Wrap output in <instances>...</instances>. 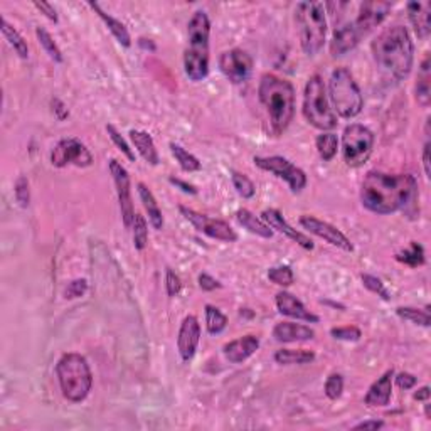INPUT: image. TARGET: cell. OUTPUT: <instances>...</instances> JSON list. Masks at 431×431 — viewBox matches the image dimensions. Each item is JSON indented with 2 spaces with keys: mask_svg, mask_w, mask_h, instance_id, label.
Wrapping results in <instances>:
<instances>
[{
  "mask_svg": "<svg viewBox=\"0 0 431 431\" xmlns=\"http://www.w3.org/2000/svg\"><path fill=\"white\" fill-rule=\"evenodd\" d=\"M362 283H364V287L367 288L369 292H372V293H376V295H379L381 299L383 300H386L388 301L389 299H391V295H389V292L386 290V287H384V283L381 282L379 278L377 277H374V275H364L362 273Z\"/></svg>",
  "mask_w": 431,
  "mask_h": 431,
  "instance_id": "7bdbcfd3",
  "label": "cell"
},
{
  "mask_svg": "<svg viewBox=\"0 0 431 431\" xmlns=\"http://www.w3.org/2000/svg\"><path fill=\"white\" fill-rule=\"evenodd\" d=\"M34 7L38 8V11L41 12V14L46 16L49 21H52V22H57V21H59V17H57L56 8L52 7L51 4H47V2H34Z\"/></svg>",
  "mask_w": 431,
  "mask_h": 431,
  "instance_id": "f907efd6",
  "label": "cell"
},
{
  "mask_svg": "<svg viewBox=\"0 0 431 431\" xmlns=\"http://www.w3.org/2000/svg\"><path fill=\"white\" fill-rule=\"evenodd\" d=\"M199 287H201L204 292H214L223 285H221V283L217 282L214 277H211L209 273H201L199 275Z\"/></svg>",
  "mask_w": 431,
  "mask_h": 431,
  "instance_id": "c3c4849f",
  "label": "cell"
},
{
  "mask_svg": "<svg viewBox=\"0 0 431 431\" xmlns=\"http://www.w3.org/2000/svg\"><path fill=\"white\" fill-rule=\"evenodd\" d=\"M133 229V246L135 250H145L146 244H149V224H146L145 217L142 214H135L132 224Z\"/></svg>",
  "mask_w": 431,
  "mask_h": 431,
  "instance_id": "74e56055",
  "label": "cell"
},
{
  "mask_svg": "<svg viewBox=\"0 0 431 431\" xmlns=\"http://www.w3.org/2000/svg\"><path fill=\"white\" fill-rule=\"evenodd\" d=\"M268 280L278 287H290L295 282V275H293V270L288 265L273 266V268L268 270Z\"/></svg>",
  "mask_w": 431,
  "mask_h": 431,
  "instance_id": "ab89813d",
  "label": "cell"
},
{
  "mask_svg": "<svg viewBox=\"0 0 431 431\" xmlns=\"http://www.w3.org/2000/svg\"><path fill=\"white\" fill-rule=\"evenodd\" d=\"M231 180H233V185L234 189H236V192L241 195L243 199H251L253 195H255L256 188L248 176L241 174V172L231 171Z\"/></svg>",
  "mask_w": 431,
  "mask_h": 431,
  "instance_id": "f35d334b",
  "label": "cell"
},
{
  "mask_svg": "<svg viewBox=\"0 0 431 431\" xmlns=\"http://www.w3.org/2000/svg\"><path fill=\"white\" fill-rule=\"evenodd\" d=\"M139 44H140V46L144 47V49H150V51H155V49H157V47H155V44H154L152 39L140 38V39H139Z\"/></svg>",
  "mask_w": 431,
  "mask_h": 431,
  "instance_id": "6f0895ef",
  "label": "cell"
},
{
  "mask_svg": "<svg viewBox=\"0 0 431 431\" xmlns=\"http://www.w3.org/2000/svg\"><path fill=\"white\" fill-rule=\"evenodd\" d=\"M396 314L399 317L408 320V322L416 323V326L421 327H430L431 326V318H430V312H428V306H426L425 310L420 309H413V306H398Z\"/></svg>",
  "mask_w": 431,
  "mask_h": 431,
  "instance_id": "8d00e7d4",
  "label": "cell"
},
{
  "mask_svg": "<svg viewBox=\"0 0 431 431\" xmlns=\"http://www.w3.org/2000/svg\"><path fill=\"white\" fill-rule=\"evenodd\" d=\"M88 290V282L84 278H78V280H73V282L69 283L68 288H66L64 295L66 299L73 300V299H79V297H83L84 293H86Z\"/></svg>",
  "mask_w": 431,
  "mask_h": 431,
  "instance_id": "bcb514c9",
  "label": "cell"
},
{
  "mask_svg": "<svg viewBox=\"0 0 431 431\" xmlns=\"http://www.w3.org/2000/svg\"><path fill=\"white\" fill-rule=\"evenodd\" d=\"M361 202L367 211L381 216L410 212V207H416L418 202V182L411 174L371 171L362 180Z\"/></svg>",
  "mask_w": 431,
  "mask_h": 431,
  "instance_id": "6da1fadb",
  "label": "cell"
},
{
  "mask_svg": "<svg viewBox=\"0 0 431 431\" xmlns=\"http://www.w3.org/2000/svg\"><path fill=\"white\" fill-rule=\"evenodd\" d=\"M171 152H172V155H174V159L177 160V162H179L182 171H185V172L201 171L202 163L199 162L197 157H194L192 154H189L184 146H180L179 144H174V142H172Z\"/></svg>",
  "mask_w": 431,
  "mask_h": 431,
  "instance_id": "836d02e7",
  "label": "cell"
},
{
  "mask_svg": "<svg viewBox=\"0 0 431 431\" xmlns=\"http://www.w3.org/2000/svg\"><path fill=\"white\" fill-rule=\"evenodd\" d=\"M51 163L57 168L68 166L86 168L93 166V154L81 140L69 137L57 142L51 154Z\"/></svg>",
  "mask_w": 431,
  "mask_h": 431,
  "instance_id": "8fae6325",
  "label": "cell"
},
{
  "mask_svg": "<svg viewBox=\"0 0 431 431\" xmlns=\"http://www.w3.org/2000/svg\"><path fill=\"white\" fill-rule=\"evenodd\" d=\"M393 377L394 369H389L383 376L377 377V381H374L371 388H369L366 398H364V403L371 408L388 406L391 394H393Z\"/></svg>",
  "mask_w": 431,
  "mask_h": 431,
  "instance_id": "ffe728a7",
  "label": "cell"
},
{
  "mask_svg": "<svg viewBox=\"0 0 431 431\" xmlns=\"http://www.w3.org/2000/svg\"><path fill=\"white\" fill-rule=\"evenodd\" d=\"M258 96L268 113L275 135H282L295 117V88L285 78L266 73L260 79Z\"/></svg>",
  "mask_w": 431,
  "mask_h": 431,
  "instance_id": "3957f363",
  "label": "cell"
},
{
  "mask_svg": "<svg viewBox=\"0 0 431 431\" xmlns=\"http://www.w3.org/2000/svg\"><path fill=\"white\" fill-rule=\"evenodd\" d=\"M315 146H317L320 159H322L323 162H331L337 155V150H339V139H337L335 133L322 132L317 139H315Z\"/></svg>",
  "mask_w": 431,
  "mask_h": 431,
  "instance_id": "1f68e13d",
  "label": "cell"
},
{
  "mask_svg": "<svg viewBox=\"0 0 431 431\" xmlns=\"http://www.w3.org/2000/svg\"><path fill=\"white\" fill-rule=\"evenodd\" d=\"M35 35H38V41L42 46L44 51H46V54L51 57L54 63H63V52H61L59 46H57L54 39H52V35L44 28L35 29Z\"/></svg>",
  "mask_w": 431,
  "mask_h": 431,
  "instance_id": "d590c367",
  "label": "cell"
},
{
  "mask_svg": "<svg viewBox=\"0 0 431 431\" xmlns=\"http://www.w3.org/2000/svg\"><path fill=\"white\" fill-rule=\"evenodd\" d=\"M206 327L211 335H217L228 327V317L214 305H206Z\"/></svg>",
  "mask_w": 431,
  "mask_h": 431,
  "instance_id": "e575fe53",
  "label": "cell"
},
{
  "mask_svg": "<svg viewBox=\"0 0 431 431\" xmlns=\"http://www.w3.org/2000/svg\"><path fill=\"white\" fill-rule=\"evenodd\" d=\"M323 391H326V396L332 401L339 399L342 396V391H344V376L342 374H331L327 377L326 386H323Z\"/></svg>",
  "mask_w": 431,
  "mask_h": 431,
  "instance_id": "b9f144b4",
  "label": "cell"
},
{
  "mask_svg": "<svg viewBox=\"0 0 431 431\" xmlns=\"http://www.w3.org/2000/svg\"><path fill=\"white\" fill-rule=\"evenodd\" d=\"M372 56L386 81L399 83L410 76L415 63V44L404 25H393L372 41Z\"/></svg>",
  "mask_w": 431,
  "mask_h": 431,
  "instance_id": "7a4b0ae2",
  "label": "cell"
},
{
  "mask_svg": "<svg viewBox=\"0 0 431 431\" xmlns=\"http://www.w3.org/2000/svg\"><path fill=\"white\" fill-rule=\"evenodd\" d=\"M56 376L63 396L69 403H83L93 388L90 364L81 354L68 352L56 364Z\"/></svg>",
  "mask_w": 431,
  "mask_h": 431,
  "instance_id": "5b68a950",
  "label": "cell"
},
{
  "mask_svg": "<svg viewBox=\"0 0 431 431\" xmlns=\"http://www.w3.org/2000/svg\"><path fill=\"white\" fill-rule=\"evenodd\" d=\"M415 96H416L418 105L423 106V108H428L430 101H431V63H430L428 52H426L425 59L421 61L420 71H418Z\"/></svg>",
  "mask_w": 431,
  "mask_h": 431,
  "instance_id": "d4e9b609",
  "label": "cell"
},
{
  "mask_svg": "<svg viewBox=\"0 0 431 431\" xmlns=\"http://www.w3.org/2000/svg\"><path fill=\"white\" fill-rule=\"evenodd\" d=\"M209 35L211 22L204 11L194 12L188 24V47L184 51V69L190 81L197 83L209 74Z\"/></svg>",
  "mask_w": 431,
  "mask_h": 431,
  "instance_id": "277c9868",
  "label": "cell"
},
{
  "mask_svg": "<svg viewBox=\"0 0 431 431\" xmlns=\"http://www.w3.org/2000/svg\"><path fill=\"white\" fill-rule=\"evenodd\" d=\"M14 194L17 202H19L21 207H28L30 202V189H29V180L25 176H21L19 179L16 180L14 185Z\"/></svg>",
  "mask_w": 431,
  "mask_h": 431,
  "instance_id": "f6af8a7d",
  "label": "cell"
},
{
  "mask_svg": "<svg viewBox=\"0 0 431 431\" xmlns=\"http://www.w3.org/2000/svg\"><path fill=\"white\" fill-rule=\"evenodd\" d=\"M300 224H301V228H305L306 231H309V233L315 234V236L323 239V241L332 244V246L340 248V250H344V251H352L354 250L350 239L345 236V234L342 233L340 229H337L335 226L326 223V221L317 219L315 216L305 214V216L300 217Z\"/></svg>",
  "mask_w": 431,
  "mask_h": 431,
  "instance_id": "9a60e30c",
  "label": "cell"
},
{
  "mask_svg": "<svg viewBox=\"0 0 431 431\" xmlns=\"http://www.w3.org/2000/svg\"><path fill=\"white\" fill-rule=\"evenodd\" d=\"M396 260L399 263L408 265L410 268H418V266H423L426 258H425V248L421 246L420 243L413 241L410 244V248L406 250L396 253Z\"/></svg>",
  "mask_w": 431,
  "mask_h": 431,
  "instance_id": "d6a6232c",
  "label": "cell"
},
{
  "mask_svg": "<svg viewBox=\"0 0 431 431\" xmlns=\"http://www.w3.org/2000/svg\"><path fill=\"white\" fill-rule=\"evenodd\" d=\"M130 140L135 145V149L139 150V154L142 155V159L145 162H149L150 166H159L160 157L157 152V146H155V142L152 139L150 133H146L144 130H130Z\"/></svg>",
  "mask_w": 431,
  "mask_h": 431,
  "instance_id": "484cf974",
  "label": "cell"
},
{
  "mask_svg": "<svg viewBox=\"0 0 431 431\" xmlns=\"http://www.w3.org/2000/svg\"><path fill=\"white\" fill-rule=\"evenodd\" d=\"M374 133L361 123L347 125L342 135V155L349 167H361L371 157L374 149Z\"/></svg>",
  "mask_w": 431,
  "mask_h": 431,
  "instance_id": "9c48e42d",
  "label": "cell"
},
{
  "mask_svg": "<svg viewBox=\"0 0 431 431\" xmlns=\"http://www.w3.org/2000/svg\"><path fill=\"white\" fill-rule=\"evenodd\" d=\"M166 288H167V295L171 297V299H174V297L179 295V292L182 288L179 275H177L174 270H171V268H167V273H166Z\"/></svg>",
  "mask_w": 431,
  "mask_h": 431,
  "instance_id": "7dc6e473",
  "label": "cell"
},
{
  "mask_svg": "<svg viewBox=\"0 0 431 431\" xmlns=\"http://www.w3.org/2000/svg\"><path fill=\"white\" fill-rule=\"evenodd\" d=\"M275 301H277V309L278 312L285 317L301 320V322H309V323H318L320 317L310 312L306 306L301 304V301L297 299L295 295H292L290 292H280L275 297Z\"/></svg>",
  "mask_w": 431,
  "mask_h": 431,
  "instance_id": "d6986e66",
  "label": "cell"
},
{
  "mask_svg": "<svg viewBox=\"0 0 431 431\" xmlns=\"http://www.w3.org/2000/svg\"><path fill=\"white\" fill-rule=\"evenodd\" d=\"M423 167H425V174L426 177H430V139H426L425 146H423Z\"/></svg>",
  "mask_w": 431,
  "mask_h": 431,
  "instance_id": "11a10c76",
  "label": "cell"
},
{
  "mask_svg": "<svg viewBox=\"0 0 431 431\" xmlns=\"http://www.w3.org/2000/svg\"><path fill=\"white\" fill-rule=\"evenodd\" d=\"M106 133H108L110 139H112L113 144L118 146L120 152H122L123 155H125V157H127L128 160H130V162H135V154H133L132 146L128 145V142L122 137V133H120L113 125H106Z\"/></svg>",
  "mask_w": 431,
  "mask_h": 431,
  "instance_id": "60d3db41",
  "label": "cell"
},
{
  "mask_svg": "<svg viewBox=\"0 0 431 431\" xmlns=\"http://www.w3.org/2000/svg\"><path fill=\"white\" fill-rule=\"evenodd\" d=\"M301 49L306 56H315L326 44L327 17L322 2H300L295 8Z\"/></svg>",
  "mask_w": 431,
  "mask_h": 431,
  "instance_id": "8992f818",
  "label": "cell"
},
{
  "mask_svg": "<svg viewBox=\"0 0 431 431\" xmlns=\"http://www.w3.org/2000/svg\"><path fill=\"white\" fill-rule=\"evenodd\" d=\"M328 100L342 118H355L362 112L364 98L347 68H337L328 81Z\"/></svg>",
  "mask_w": 431,
  "mask_h": 431,
  "instance_id": "ba28073f",
  "label": "cell"
},
{
  "mask_svg": "<svg viewBox=\"0 0 431 431\" xmlns=\"http://www.w3.org/2000/svg\"><path fill=\"white\" fill-rule=\"evenodd\" d=\"M2 34L4 38L7 39V42L14 47V51L19 54V57H22V59H28L29 57L28 41L22 38L19 30H17L7 19H2Z\"/></svg>",
  "mask_w": 431,
  "mask_h": 431,
  "instance_id": "4dcf8cb0",
  "label": "cell"
},
{
  "mask_svg": "<svg viewBox=\"0 0 431 431\" xmlns=\"http://www.w3.org/2000/svg\"><path fill=\"white\" fill-rule=\"evenodd\" d=\"M275 340L283 342V344H290V342H305L312 340L315 337L314 328L304 326V323L297 322H280L273 328Z\"/></svg>",
  "mask_w": 431,
  "mask_h": 431,
  "instance_id": "603a6c76",
  "label": "cell"
},
{
  "mask_svg": "<svg viewBox=\"0 0 431 431\" xmlns=\"http://www.w3.org/2000/svg\"><path fill=\"white\" fill-rule=\"evenodd\" d=\"M110 174L113 177L115 188H117L120 212H122L123 226L127 229H132L133 219H135V207H133L132 201V182L130 176H128L127 168L118 162L117 159L110 160Z\"/></svg>",
  "mask_w": 431,
  "mask_h": 431,
  "instance_id": "4fadbf2b",
  "label": "cell"
},
{
  "mask_svg": "<svg viewBox=\"0 0 431 431\" xmlns=\"http://www.w3.org/2000/svg\"><path fill=\"white\" fill-rule=\"evenodd\" d=\"M415 33L420 39H426L431 30V4L430 2H410L406 6Z\"/></svg>",
  "mask_w": 431,
  "mask_h": 431,
  "instance_id": "cb8c5ba5",
  "label": "cell"
},
{
  "mask_svg": "<svg viewBox=\"0 0 431 431\" xmlns=\"http://www.w3.org/2000/svg\"><path fill=\"white\" fill-rule=\"evenodd\" d=\"M256 167L261 171L270 172V174L277 176L278 179H283L290 185L293 194H299L306 188V174L290 160L280 155H272V157H255L253 159Z\"/></svg>",
  "mask_w": 431,
  "mask_h": 431,
  "instance_id": "30bf717a",
  "label": "cell"
},
{
  "mask_svg": "<svg viewBox=\"0 0 431 431\" xmlns=\"http://www.w3.org/2000/svg\"><path fill=\"white\" fill-rule=\"evenodd\" d=\"M88 6H90L93 8V11L96 12L98 16H100V19L105 22V25H106V28H108L110 33L113 34V38L117 39V41L120 44H122L123 47H130L132 46V35H130V33H128V29L125 28V24H123V22H120L118 19H115L113 16L106 14L103 8L100 7V4L90 2V4H88Z\"/></svg>",
  "mask_w": 431,
  "mask_h": 431,
  "instance_id": "4316f807",
  "label": "cell"
},
{
  "mask_svg": "<svg viewBox=\"0 0 431 431\" xmlns=\"http://www.w3.org/2000/svg\"><path fill=\"white\" fill-rule=\"evenodd\" d=\"M137 189H139V195H140L142 204H144V209L146 211V214H149L150 224H152L155 229H162L163 216H162V211H160L157 199H155V195L152 194V190L146 188L144 182H139V184H137Z\"/></svg>",
  "mask_w": 431,
  "mask_h": 431,
  "instance_id": "83f0119b",
  "label": "cell"
},
{
  "mask_svg": "<svg viewBox=\"0 0 431 431\" xmlns=\"http://www.w3.org/2000/svg\"><path fill=\"white\" fill-rule=\"evenodd\" d=\"M275 361L282 366H301V364H310L315 361L314 350L306 349H280L275 354Z\"/></svg>",
  "mask_w": 431,
  "mask_h": 431,
  "instance_id": "f546056e",
  "label": "cell"
},
{
  "mask_svg": "<svg viewBox=\"0 0 431 431\" xmlns=\"http://www.w3.org/2000/svg\"><path fill=\"white\" fill-rule=\"evenodd\" d=\"M391 8L393 6L389 2H364L359 8L357 19L352 21L354 25L359 29V33L366 35L388 17Z\"/></svg>",
  "mask_w": 431,
  "mask_h": 431,
  "instance_id": "ac0fdd59",
  "label": "cell"
},
{
  "mask_svg": "<svg viewBox=\"0 0 431 431\" xmlns=\"http://www.w3.org/2000/svg\"><path fill=\"white\" fill-rule=\"evenodd\" d=\"M236 219L244 229H248L250 233L256 234V236L265 238V239H270L273 236V229L270 228V226L266 224L261 217L255 216L251 211H248V209H238Z\"/></svg>",
  "mask_w": 431,
  "mask_h": 431,
  "instance_id": "f1b7e54d",
  "label": "cell"
},
{
  "mask_svg": "<svg viewBox=\"0 0 431 431\" xmlns=\"http://www.w3.org/2000/svg\"><path fill=\"white\" fill-rule=\"evenodd\" d=\"M261 219L265 221L266 224L270 226L272 229H277L278 233H282L283 236H287L288 239H292L293 243H297L299 246L304 248V250L312 251L315 248V244L312 239H310L306 234L300 233L299 229L292 228L290 224H288V221L283 217V214L277 209H265L263 212H261Z\"/></svg>",
  "mask_w": 431,
  "mask_h": 431,
  "instance_id": "e0dca14e",
  "label": "cell"
},
{
  "mask_svg": "<svg viewBox=\"0 0 431 431\" xmlns=\"http://www.w3.org/2000/svg\"><path fill=\"white\" fill-rule=\"evenodd\" d=\"M219 69L231 83L243 84L253 74V57L243 49H229L219 56Z\"/></svg>",
  "mask_w": 431,
  "mask_h": 431,
  "instance_id": "5bb4252c",
  "label": "cell"
},
{
  "mask_svg": "<svg viewBox=\"0 0 431 431\" xmlns=\"http://www.w3.org/2000/svg\"><path fill=\"white\" fill-rule=\"evenodd\" d=\"M364 38V35L359 33V29L355 28L354 22H349V24L340 25L339 29H335L334 38H332L331 42V52L334 57L347 54L349 51L357 46L359 41Z\"/></svg>",
  "mask_w": 431,
  "mask_h": 431,
  "instance_id": "7402d4cb",
  "label": "cell"
},
{
  "mask_svg": "<svg viewBox=\"0 0 431 431\" xmlns=\"http://www.w3.org/2000/svg\"><path fill=\"white\" fill-rule=\"evenodd\" d=\"M199 340H201V326L195 315H188L182 320L179 335H177V349L182 361L189 362L192 361L195 352H197Z\"/></svg>",
  "mask_w": 431,
  "mask_h": 431,
  "instance_id": "2e32d148",
  "label": "cell"
},
{
  "mask_svg": "<svg viewBox=\"0 0 431 431\" xmlns=\"http://www.w3.org/2000/svg\"><path fill=\"white\" fill-rule=\"evenodd\" d=\"M393 379L396 381L398 388H401V389H413L418 383V377L410 374V372H401V374L393 377Z\"/></svg>",
  "mask_w": 431,
  "mask_h": 431,
  "instance_id": "681fc988",
  "label": "cell"
},
{
  "mask_svg": "<svg viewBox=\"0 0 431 431\" xmlns=\"http://www.w3.org/2000/svg\"><path fill=\"white\" fill-rule=\"evenodd\" d=\"M168 180H171V184H174L176 188H179L182 190V192L190 194V195L197 194V189H195L192 184H189V182H184L182 179H177V177H168Z\"/></svg>",
  "mask_w": 431,
  "mask_h": 431,
  "instance_id": "f5cc1de1",
  "label": "cell"
},
{
  "mask_svg": "<svg viewBox=\"0 0 431 431\" xmlns=\"http://www.w3.org/2000/svg\"><path fill=\"white\" fill-rule=\"evenodd\" d=\"M384 426V421L381 420H367L361 421L359 425H355L352 430H381Z\"/></svg>",
  "mask_w": 431,
  "mask_h": 431,
  "instance_id": "db71d44e",
  "label": "cell"
},
{
  "mask_svg": "<svg viewBox=\"0 0 431 431\" xmlns=\"http://www.w3.org/2000/svg\"><path fill=\"white\" fill-rule=\"evenodd\" d=\"M304 117L310 125L322 132L334 130L337 127V115L328 100L327 86L320 74L309 78L304 91Z\"/></svg>",
  "mask_w": 431,
  "mask_h": 431,
  "instance_id": "52a82bcc",
  "label": "cell"
},
{
  "mask_svg": "<svg viewBox=\"0 0 431 431\" xmlns=\"http://www.w3.org/2000/svg\"><path fill=\"white\" fill-rule=\"evenodd\" d=\"M258 349H260V339L256 335H244L228 342L223 347V354L231 364H241L250 359Z\"/></svg>",
  "mask_w": 431,
  "mask_h": 431,
  "instance_id": "44dd1931",
  "label": "cell"
},
{
  "mask_svg": "<svg viewBox=\"0 0 431 431\" xmlns=\"http://www.w3.org/2000/svg\"><path fill=\"white\" fill-rule=\"evenodd\" d=\"M179 211L180 214L184 216V219H188L199 233L206 234V236L212 239H217V241H224V243L238 241V233L231 228L226 221L214 219V217L201 214V212L194 211V209L185 206H180Z\"/></svg>",
  "mask_w": 431,
  "mask_h": 431,
  "instance_id": "7c38bea8",
  "label": "cell"
},
{
  "mask_svg": "<svg viewBox=\"0 0 431 431\" xmlns=\"http://www.w3.org/2000/svg\"><path fill=\"white\" fill-rule=\"evenodd\" d=\"M413 398H415L416 401H428V399H430V388H428V386H423V388L418 389L416 393L413 394Z\"/></svg>",
  "mask_w": 431,
  "mask_h": 431,
  "instance_id": "9f6ffc18",
  "label": "cell"
},
{
  "mask_svg": "<svg viewBox=\"0 0 431 431\" xmlns=\"http://www.w3.org/2000/svg\"><path fill=\"white\" fill-rule=\"evenodd\" d=\"M51 105H52V112H54V115H56V118L57 120H64V118H68L69 117V110H68V106H66L63 101L59 100V98H54V100L51 101Z\"/></svg>",
  "mask_w": 431,
  "mask_h": 431,
  "instance_id": "816d5d0a",
  "label": "cell"
},
{
  "mask_svg": "<svg viewBox=\"0 0 431 431\" xmlns=\"http://www.w3.org/2000/svg\"><path fill=\"white\" fill-rule=\"evenodd\" d=\"M331 335L337 340H345V342H357L362 337V332L359 327L347 326V327H334L331 328Z\"/></svg>",
  "mask_w": 431,
  "mask_h": 431,
  "instance_id": "ee69618b",
  "label": "cell"
}]
</instances>
